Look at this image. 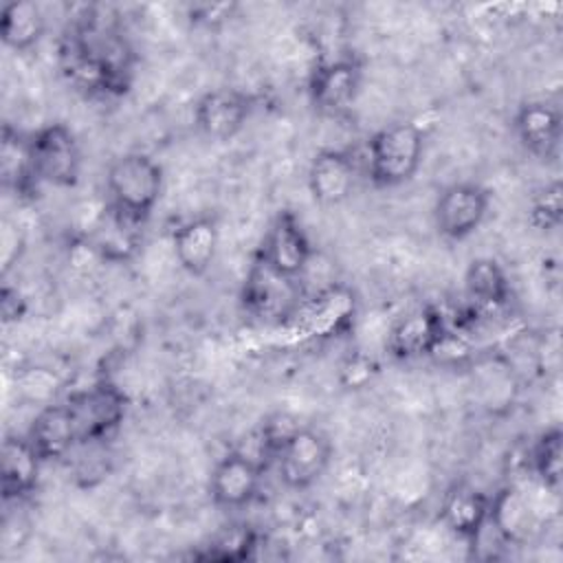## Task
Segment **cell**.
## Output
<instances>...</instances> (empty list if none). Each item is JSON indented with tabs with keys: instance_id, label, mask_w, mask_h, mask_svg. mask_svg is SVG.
Masks as SVG:
<instances>
[{
	"instance_id": "obj_17",
	"label": "cell",
	"mask_w": 563,
	"mask_h": 563,
	"mask_svg": "<svg viewBox=\"0 0 563 563\" xmlns=\"http://www.w3.org/2000/svg\"><path fill=\"white\" fill-rule=\"evenodd\" d=\"M42 464H46L35 451L29 435L9 433L2 440V460H0V488L4 501L26 499L40 482Z\"/></svg>"
},
{
	"instance_id": "obj_28",
	"label": "cell",
	"mask_w": 563,
	"mask_h": 563,
	"mask_svg": "<svg viewBox=\"0 0 563 563\" xmlns=\"http://www.w3.org/2000/svg\"><path fill=\"white\" fill-rule=\"evenodd\" d=\"M235 9L233 2H200L189 7V20L205 29H218L233 18Z\"/></svg>"
},
{
	"instance_id": "obj_6",
	"label": "cell",
	"mask_w": 563,
	"mask_h": 563,
	"mask_svg": "<svg viewBox=\"0 0 563 563\" xmlns=\"http://www.w3.org/2000/svg\"><path fill=\"white\" fill-rule=\"evenodd\" d=\"M31 163L37 183L70 189L81 176V147L64 123H46L29 136Z\"/></svg>"
},
{
	"instance_id": "obj_27",
	"label": "cell",
	"mask_w": 563,
	"mask_h": 563,
	"mask_svg": "<svg viewBox=\"0 0 563 563\" xmlns=\"http://www.w3.org/2000/svg\"><path fill=\"white\" fill-rule=\"evenodd\" d=\"M528 220L539 231H554L563 220V185L561 180L548 183L534 198Z\"/></svg>"
},
{
	"instance_id": "obj_14",
	"label": "cell",
	"mask_w": 563,
	"mask_h": 563,
	"mask_svg": "<svg viewBox=\"0 0 563 563\" xmlns=\"http://www.w3.org/2000/svg\"><path fill=\"white\" fill-rule=\"evenodd\" d=\"M308 191L321 207L345 202L356 185V163L350 152L325 147L319 150L308 165Z\"/></svg>"
},
{
	"instance_id": "obj_24",
	"label": "cell",
	"mask_w": 563,
	"mask_h": 563,
	"mask_svg": "<svg viewBox=\"0 0 563 563\" xmlns=\"http://www.w3.org/2000/svg\"><path fill=\"white\" fill-rule=\"evenodd\" d=\"M141 240V227L119 216L108 207L101 224L97 227L92 249L108 262H125L132 257Z\"/></svg>"
},
{
	"instance_id": "obj_10",
	"label": "cell",
	"mask_w": 563,
	"mask_h": 563,
	"mask_svg": "<svg viewBox=\"0 0 563 563\" xmlns=\"http://www.w3.org/2000/svg\"><path fill=\"white\" fill-rule=\"evenodd\" d=\"M255 255L277 273L301 279L312 260V244L297 216L284 209L271 220Z\"/></svg>"
},
{
	"instance_id": "obj_5",
	"label": "cell",
	"mask_w": 563,
	"mask_h": 563,
	"mask_svg": "<svg viewBox=\"0 0 563 563\" xmlns=\"http://www.w3.org/2000/svg\"><path fill=\"white\" fill-rule=\"evenodd\" d=\"M70 409L77 444L108 442L125 420L128 396L112 380L103 378L66 398Z\"/></svg>"
},
{
	"instance_id": "obj_30",
	"label": "cell",
	"mask_w": 563,
	"mask_h": 563,
	"mask_svg": "<svg viewBox=\"0 0 563 563\" xmlns=\"http://www.w3.org/2000/svg\"><path fill=\"white\" fill-rule=\"evenodd\" d=\"M22 238L18 235V231H13L11 227H4V233H2V271L7 273L9 268V262H11V249L13 246H20L22 249Z\"/></svg>"
},
{
	"instance_id": "obj_18",
	"label": "cell",
	"mask_w": 563,
	"mask_h": 563,
	"mask_svg": "<svg viewBox=\"0 0 563 563\" xmlns=\"http://www.w3.org/2000/svg\"><path fill=\"white\" fill-rule=\"evenodd\" d=\"M218 244H220V227H218V220L209 213H202L183 222L172 233L176 262L185 273L194 277H200L211 268L218 253Z\"/></svg>"
},
{
	"instance_id": "obj_11",
	"label": "cell",
	"mask_w": 563,
	"mask_h": 563,
	"mask_svg": "<svg viewBox=\"0 0 563 563\" xmlns=\"http://www.w3.org/2000/svg\"><path fill=\"white\" fill-rule=\"evenodd\" d=\"M253 112V97L240 88H211L194 106L196 130L216 143L231 141L242 132Z\"/></svg>"
},
{
	"instance_id": "obj_19",
	"label": "cell",
	"mask_w": 563,
	"mask_h": 563,
	"mask_svg": "<svg viewBox=\"0 0 563 563\" xmlns=\"http://www.w3.org/2000/svg\"><path fill=\"white\" fill-rule=\"evenodd\" d=\"M26 435L44 462L68 457L77 449V431L66 400L42 405Z\"/></svg>"
},
{
	"instance_id": "obj_8",
	"label": "cell",
	"mask_w": 563,
	"mask_h": 563,
	"mask_svg": "<svg viewBox=\"0 0 563 563\" xmlns=\"http://www.w3.org/2000/svg\"><path fill=\"white\" fill-rule=\"evenodd\" d=\"M490 191L479 183H453L442 189L433 205L435 229L451 242L466 240L486 220Z\"/></svg>"
},
{
	"instance_id": "obj_4",
	"label": "cell",
	"mask_w": 563,
	"mask_h": 563,
	"mask_svg": "<svg viewBox=\"0 0 563 563\" xmlns=\"http://www.w3.org/2000/svg\"><path fill=\"white\" fill-rule=\"evenodd\" d=\"M240 301L244 312L260 323L279 325L299 317L301 286L299 279L277 273L255 255L246 271Z\"/></svg>"
},
{
	"instance_id": "obj_1",
	"label": "cell",
	"mask_w": 563,
	"mask_h": 563,
	"mask_svg": "<svg viewBox=\"0 0 563 563\" xmlns=\"http://www.w3.org/2000/svg\"><path fill=\"white\" fill-rule=\"evenodd\" d=\"M134 51L125 35L99 15L77 20L59 42V70L86 95L119 97L134 75Z\"/></svg>"
},
{
	"instance_id": "obj_3",
	"label": "cell",
	"mask_w": 563,
	"mask_h": 563,
	"mask_svg": "<svg viewBox=\"0 0 563 563\" xmlns=\"http://www.w3.org/2000/svg\"><path fill=\"white\" fill-rule=\"evenodd\" d=\"M424 156V134L413 121H396L367 139V176L380 189L409 183Z\"/></svg>"
},
{
	"instance_id": "obj_25",
	"label": "cell",
	"mask_w": 563,
	"mask_h": 563,
	"mask_svg": "<svg viewBox=\"0 0 563 563\" xmlns=\"http://www.w3.org/2000/svg\"><path fill=\"white\" fill-rule=\"evenodd\" d=\"M530 464L541 486L559 495L563 479V431L559 424H552L539 433L530 449Z\"/></svg>"
},
{
	"instance_id": "obj_15",
	"label": "cell",
	"mask_w": 563,
	"mask_h": 563,
	"mask_svg": "<svg viewBox=\"0 0 563 563\" xmlns=\"http://www.w3.org/2000/svg\"><path fill=\"white\" fill-rule=\"evenodd\" d=\"M512 130L528 154L541 161H550L559 154L563 121L556 106L548 101L521 103L512 117Z\"/></svg>"
},
{
	"instance_id": "obj_21",
	"label": "cell",
	"mask_w": 563,
	"mask_h": 563,
	"mask_svg": "<svg viewBox=\"0 0 563 563\" xmlns=\"http://www.w3.org/2000/svg\"><path fill=\"white\" fill-rule=\"evenodd\" d=\"M488 526L495 528L501 541L523 543L537 528V519L523 493L515 486H506L490 497Z\"/></svg>"
},
{
	"instance_id": "obj_20",
	"label": "cell",
	"mask_w": 563,
	"mask_h": 563,
	"mask_svg": "<svg viewBox=\"0 0 563 563\" xmlns=\"http://www.w3.org/2000/svg\"><path fill=\"white\" fill-rule=\"evenodd\" d=\"M46 33L44 9L33 0H9L0 9V40L15 53L33 51Z\"/></svg>"
},
{
	"instance_id": "obj_13",
	"label": "cell",
	"mask_w": 563,
	"mask_h": 563,
	"mask_svg": "<svg viewBox=\"0 0 563 563\" xmlns=\"http://www.w3.org/2000/svg\"><path fill=\"white\" fill-rule=\"evenodd\" d=\"M446 323L438 308L422 306L400 317L387 334V352L396 361L435 354L446 341Z\"/></svg>"
},
{
	"instance_id": "obj_23",
	"label": "cell",
	"mask_w": 563,
	"mask_h": 563,
	"mask_svg": "<svg viewBox=\"0 0 563 563\" xmlns=\"http://www.w3.org/2000/svg\"><path fill=\"white\" fill-rule=\"evenodd\" d=\"M0 176L2 185L18 194H29L37 183L31 163L29 136H22L9 125H4L0 141Z\"/></svg>"
},
{
	"instance_id": "obj_7",
	"label": "cell",
	"mask_w": 563,
	"mask_h": 563,
	"mask_svg": "<svg viewBox=\"0 0 563 563\" xmlns=\"http://www.w3.org/2000/svg\"><path fill=\"white\" fill-rule=\"evenodd\" d=\"M332 453V442L321 429L299 424L275 457L279 482L288 490H308L325 475Z\"/></svg>"
},
{
	"instance_id": "obj_16",
	"label": "cell",
	"mask_w": 563,
	"mask_h": 563,
	"mask_svg": "<svg viewBox=\"0 0 563 563\" xmlns=\"http://www.w3.org/2000/svg\"><path fill=\"white\" fill-rule=\"evenodd\" d=\"M490 517V495L479 488L457 482L453 484L440 501L442 526L462 541L475 543Z\"/></svg>"
},
{
	"instance_id": "obj_29",
	"label": "cell",
	"mask_w": 563,
	"mask_h": 563,
	"mask_svg": "<svg viewBox=\"0 0 563 563\" xmlns=\"http://www.w3.org/2000/svg\"><path fill=\"white\" fill-rule=\"evenodd\" d=\"M11 299H13V288L4 286V288H2V299H0V306H2V319H4V323H9V321H18V319L22 317V312H24V301L20 299V295L15 297V301H11Z\"/></svg>"
},
{
	"instance_id": "obj_26",
	"label": "cell",
	"mask_w": 563,
	"mask_h": 563,
	"mask_svg": "<svg viewBox=\"0 0 563 563\" xmlns=\"http://www.w3.org/2000/svg\"><path fill=\"white\" fill-rule=\"evenodd\" d=\"M257 548V532L246 526H233L220 532L211 545L207 548L200 559H213V561H244L253 556V550Z\"/></svg>"
},
{
	"instance_id": "obj_12",
	"label": "cell",
	"mask_w": 563,
	"mask_h": 563,
	"mask_svg": "<svg viewBox=\"0 0 563 563\" xmlns=\"http://www.w3.org/2000/svg\"><path fill=\"white\" fill-rule=\"evenodd\" d=\"M363 86V66L352 57L319 64L308 79L310 103L323 114H341L354 106Z\"/></svg>"
},
{
	"instance_id": "obj_22",
	"label": "cell",
	"mask_w": 563,
	"mask_h": 563,
	"mask_svg": "<svg viewBox=\"0 0 563 563\" xmlns=\"http://www.w3.org/2000/svg\"><path fill=\"white\" fill-rule=\"evenodd\" d=\"M464 288L482 308H501L510 299V282L504 266L493 257H475L464 271Z\"/></svg>"
},
{
	"instance_id": "obj_9",
	"label": "cell",
	"mask_w": 563,
	"mask_h": 563,
	"mask_svg": "<svg viewBox=\"0 0 563 563\" xmlns=\"http://www.w3.org/2000/svg\"><path fill=\"white\" fill-rule=\"evenodd\" d=\"M266 462L244 451L224 453L209 475V497L218 508L235 510L249 506L262 484Z\"/></svg>"
},
{
	"instance_id": "obj_2",
	"label": "cell",
	"mask_w": 563,
	"mask_h": 563,
	"mask_svg": "<svg viewBox=\"0 0 563 563\" xmlns=\"http://www.w3.org/2000/svg\"><path fill=\"white\" fill-rule=\"evenodd\" d=\"M163 167L145 152L117 156L106 174L108 207L143 227L163 194Z\"/></svg>"
}]
</instances>
